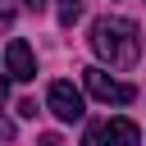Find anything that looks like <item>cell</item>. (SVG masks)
Listing matches in <instances>:
<instances>
[{"label":"cell","instance_id":"277c9868","mask_svg":"<svg viewBox=\"0 0 146 146\" xmlns=\"http://www.w3.org/2000/svg\"><path fill=\"white\" fill-rule=\"evenodd\" d=\"M5 68H9V78H18V82H32V78H36V59H32V46H27L23 36L9 41V50H5Z\"/></svg>","mask_w":146,"mask_h":146},{"label":"cell","instance_id":"30bf717a","mask_svg":"<svg viewBox=\"0 0 146 146\" xmlns=\"http://www.w3.org/2000/svg\"><path fill=\"white\" fill-rule=\"evenodd\" d=\"M23 9H32V14H41V9H46V0H23Z\"/></svg>","mask_w":146,"mask_h":146},{"label":"cell","instance_id":"6da1fadb","mask_svg":"<svg viewBox=\"0 0 146 146\" xmlns=\"http://www.w3.org/2000/svg\"><path fill=\"white\" fill-rule=\"evenodd\" d=\"M91 50L110 64V68H132L141 59V36L132 18H96L91 23Z\"/></svg>","mask_w":146,"mask_h":146},{"label":"cell","instance_id":"9c48e42d","mask_svg":"<svg viewBox=\"0 0 146 146\" xmlns=\"http://www.w3.org/2000/svg\"><path fill=\"white\" fill-rule=\"evenodd\" d=\"M36 146H64V141H59L55 132H41V141H36Z\"/></svg>","mask_w":146,"mask_h":146},{"label":"cell","instance_id":"5b68a950","mask_svg":"<svg viewBox=\"0 0 146 146\" xmlns=\"http://www.w3.org/2000/svg\"><path fill=\"white\" fill-rule=\"evenodd\" d=\"M105 132H110V146H137V141H141V132H137L132 119H110Z\"/></svg>","mask_w":146,"mask_h":146},{"label":"cell","instance_id":"7c38bea8","mask_svg":"<svg viewBox=\"0 0 146 146\" xmlns=\"http://www.w3.org/2000/svg\"><path fill=\"white\" fill-rule=\"evenodd\" d=\"M5 96H9V82H5V78H0V105H5Z\"/></svg>","mask_w":146,"mask_h":146},{"label":"cell","instance_id":"3957f363","mask_svg":"<svg viewBox=\"0 0 146 146\" xmlns=\"http://www.w3.org/2000/svg\"><path fill=\"white\" fill-rule=\"evenodd\" d=\"M46 105H50V114L55 119H64V123H78L82 114H87V100H82V91L73 87V82H50V91H46Z\"/></svg>","mask_w":146,"mask_h":146},{"label":"cell","instance_id":"7a4b0ae2","mask_svg":"<svg viewBox=\"0 0 146 146\" xmlns=\"http://www.w3.org/2000/svg\"><path fill=\"white\" fill-rule=\"evenodd\" d=\"M82 87L96 96V100H114V105H132L137 100V87L132 82H119V78H110L105 68H82Z\"/></svg>","mask_w":146,"mask_h":146},{"label":"cell","instance_id":"8992f818","mask_svg":"<svg viewBox=\"0 0 146 146\" xmlns=\"http://www.w3.org/2000/svg\"><path fill=\"white\" fill-rule=\"evenodd\" d=\"M82 9H87V0H59V23L73 27V23L82 18Z\"/></svg>","mask_w":146,"mask_h":146},{"label":"cell","instance_id":"ba28073f","mask_svg":"<svg viewBox=\"0 0 146 146\" xmlns=\"http://www.w3.org/2000/svg\"><path fill=\"white\" fill-rule=\"evenodd\" d=\"M0 141H14V123H9L5 114H0Z\"/></svg>","mask_w":146,"mask_h":146},{"label":"cell","instance_id":"8fae6325","mask_svg":"<svg viewBox=\"0 0 146 146\" xmlns=\"http://www.w3.org/2000/svg\"><path fill=\"white\" fill-rule=\"evenodd\" d=\"M14 23V9H0V27H9Z\"/></svg>","mask_w":146,"mask_h":146},{"label":"cell","instance_id":"52a82bcc","mask_svg":"<svg viewBox=\"0 0 146 146\" xmlns=\"http://www.w3.org/2000/svg\"><path fill=\"white\" fill-rule=\"evenodd\" d=\"M82 146H110V132H105V123H87V132H82Z\"/></svg>","mask_w":146,"mask_h":146}]
</instances>
